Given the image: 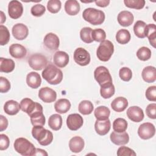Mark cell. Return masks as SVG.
I'll return each mask as SVG.
<instances>
[{
	"label": "cell",
	"instance_id": "obj_1",
	"mask_svg": "<svg viewBox=\"0 0 156 156\" xmlns=\"http://www.w3.org/2000/svg\"><path fill=\"white\" fill-rule=\"evenodd\" d=\"M42 77L51 85H57L63 79L62 71L53 64H49L41 73Z\"/></svg>",
	"mask_w": 156,
	"mask_h": 156
},
{
	"label": "cell",
	"instance_id": "obj_2",
	"mask_svg": "<svg viewBox=\"0 0 156 156\" xmlns=\"http://www.w3.org/2000/svg\"><path fill=\"white\" fill-rule=\"evenodd\" d=\"M32 136L38 141V143L43 146L50 144L53 140L52 133L42 126H35L32 129Z\"/></svg>",
	"mask_w": 156,
	"mask_h": 156
},
{
	"label": "cell",
	"instance_id": "obj_3",
	"mask_svg": "<svg viewBox=\"0 0 156 156\" xmlns=\"http://www.w3.org/2000/svg\"><path fill=\"white\" fill-rule=\"evenodd\" d=\"M82 17L85 21L92 25H100L104 23L105 16L103 11L95 8L89 7L83 10Z\"/></svg>",
	"mask_w": 156,
	"mask_h": 156
},
{
	"label": "cell",
	"instance_id": "obj_4",
	"mask_svg": "<svg viewBox=\"0 0 156 156\" xmlns=\"http://www.w3.org/2000/svg\"><path fill=\"white\" fill-rule=\"evenodd\" d=\"M15 150L23 156L34 155L36 148L34 145L25 138H18L13 144Z\"/></svg>",
	"mask_w": 156,
	"mask_h": 156
},
{
	"label": "cell",
	"instance_id": "obj_5",
	"mask_svg": "<svg viewBox=\"0 0 156 156\" xmlns=\"http://www.w3.org/2000/svg\"><path fill=\"white\" fill-rule=\"evenodd\" d=\"M113 52V44L110 40H105L99 44L96 50V55L99 60L107 62L110 60Z\"/></svg>",
	"mask_w": 156,
	"mask_h": 156
},
{
	"label": "cell",
	"instance_id": "obj_6",
	"mask_svg": "<svg viewBox=\"0 0 156 156\" xmlns=\"http://www.w3.org/2000/svg\"><path fill=\"white\" fill-rule=\"evenodd\" d=\"M94 77L100 86L112 83V78L110 72L108 69L104 66H99L95 69Z\"/></svg>",
	"mask_w": 156,
	"mask_h": 156
},
{
	"label": "cell",
	"instance_id": "obj_7",
	"mask_svg": "<svg viewBox=\"0 0 156 156\" xmlns=\"http://www.w3.org/2000/svg\"><path fill=\"white\" fill-rule=\"evenodd\" d=\"M29 66L36 71L44 69L48 65L47 58L43 54L36 53L31 55L28 58Z\"/></svg>",
	"mask_w": 156,
	"mask_h": 156
},
{
	"label": "cell",
	"instance_id": "obj_8",
	"mask_svg": "<svg viewBox=\"0 0 156 156\" xmlns=\"http://www.w3.org/2000/svg\"><path fill=\"white\" fill-rule=\"evenodd\" d=\"M75 62L80 66H87L90 62V55L89 52L83 48H77L73 55Z\"/></svg>",
	"mask_w": 156,
	"mask_h": 156
},
{
	"label": "cell",
	"instance_id": "obj_9",
	"mask_svg": "<svg viewBox=\"0 0 156 156\" xmlns=\"http://www.w3.org/2000/svg\"><path fill=\"white\" fill-rule=\"evenodd\" d=\"M29 116L30 118L31 123L34 126H43L45 124L46 119L43 113V107L40 103L37 102L35 110L29 115Z\"/></svg>",
	"mask_w": 156,
	"mask_h": 156
},
{
	"label": "cell",
	"instance_id": "obj_10",
	"mask_svg": "<svg viewBox=\"0 0 156 156\" xmlns=\"http://www.w3.org/2000/svg\"><path fill=\"white\" fill-rule=\"evenodd\" d=\"M155 133V128L151 122L141 124L138 129V135L143 140H148L152 138Z\"/></svg>",
	"mask_w": 156,
	"mask_h": 156
},
{
	"label": "cell",
	"instance_id": "obj_11",
	"mask_svg": "<svg viewBox=\"0 0 156 156\" xmlns=\"http://www.w3.org/2000/svg\"><path fill=\"white\" fill-rule=\"evenodd\" d=\"M23 13V6L20 1L16 0L10 1L8 5V13L11 18L18 19L21 16Z\"/></svg>",
	"mask_w": 156,
	"mask_h": 156
},
{
	"label": "cell",
	"instance_id": "obj_12",
	"mask_svg": "<svg viewBox=\"0 0 156 156\" xmlns=\"http://www.w3.org/2000/svg\"><path fill=\"white\" fill-rule=\"evenodd\" d=\"M83 124V119L81 115L78 113L70 114L66 119V125L71 130H77Z\"/></svg>",
	"mask_w": 156,
	"mask_h": 156
},
{
	"label": "cell",
	"instance_id": "obj_13",
	"mask_svg": "<svg viewBox=\"0 0 156 156\" xmlns=\"http://www.w3.org/2000/svg\"><path fill=\"white\" fill-rule=\"evenodd\" d=\"M38 97L44 102L51 103L56 100L57 93L52 88L46 87L40 89L38 91Z\"/></svg>",
	"mask_w": 156,
	"mask_h": 156
},
{
	"label": "cell",
	"instance_id": "obj_14",
	"mask_svg": "<svg viewBox=\"0 0 156 156\" xmlns=\"http://www.w3.org/2000/svg\"><path fill=\"white\" fill-rule=\"evenodd\" d=\"M13 36L18 40H23L27 38L29 34L28 27L23 23L15 24L12 29Z\"/></svg>",
	"mask_w": 156,
	"mask_h": 156
},
{
	"label": "cell",
	"instance_id": "obj_15",
	"mask_svg": "<svg viewBox=\"0 0 156 156\" xmlns=\"http://www.w3.org/2000/svg\"><path fill=\"white\" fill-rule=\"evenodd\" d=\"M44 46L51 51L57 50L60 44V41L58 36L52 32L47 34L43 39Z\"/></svg>",
	"mask_w": 156,
	"mask_h": 156
},
{
	"label": "cell",
	"instance_id": "obj_16",
	"mask_svg": "<svg viewBox=\"0 0 156 156\" xmlns=\"http://www.w3.org/2000/svg\"><path fill=\"white\" fill-rule=\"evenodd\" d=\"M127 117L133 122H140L144 119V115L143 109L138 106H132L127 110Z\"/></svg>",
	"mask_w": 156,
	"mask_h": 156
},
{
	"label": "cell",
	"instance_id": "obj_17",
	"mask_svg": "<svg viewBox=\"0 0 156 156\" xmlns=\"http://www.w3.org/2000/svg\"><path fill=\"white\" fill-rule=\"evenodd\" d=\"M111 141L118 146H122L126 144L129 141V136L126 132L121 133L115 131L112 132L110 136Z\"/></svg>",
	"mask_w": 156,
	"mask_h": 156
},
{
	"label": "cell",
	"instance_id": "obj_18",
	"mask_svg": "<svg viewBox=\"0 0 156 156\" xmlns=\"http://www.w3.org/2000/svg\"><path fill=\"white\" fill-rule=\"evenodd\" d=\"M9 53L13 58L21 59L26 57L27 54V50L23 45L18 43H15L10 46Z\"/></svg>",
	"mask_w": 156,
	"mask_h": 156
},
{
	"label": "cell",
	"instance_id": "obj_19",
	"mask_svg": "<svg viewBox=\"0 0 156 156\" xmlns=\"http://www.w3.org/2000/svg\"><path fill=\"white\" fill-rule=\"evenodd\" d=\"M69 55L64 51H57L53 56L54 63L58 68H64L69 63Z\"/></svg>",
	"mask_w": 156,
	"mask_h": 156
},
{
	"label": "cell",
	"instance_id": "obj_20",
	"mask_svg": "<svg viewBox=\"0 0 156 156\" xmlns=\"http://www.w3.org/2000/svg\"><path fill=\"white\" fill-rule=\"evenodd\" d=\"M118 23L123 27H128L130 26L134 20L133 14L127 10H123L119 13L117 16Z\"/></svg>",
	"mask_w": 156,
	"mask_h": 156
},
{
	"label": "cell",
	"instance_id": "obj_21",
	"mask_svg": "<svg viewBox=\"0 0 156 156\" xmlns=\"http://www.w3.org/2000/svg\"><path fill=\"white\" fill-rule=\"evenodd\" d=\"M110 127L111 122L108 119L106 120H96L94 124V129L96 133L101 136L107 134L110 130Z\"/></svg>",
	"mask_w": 156,
	"mask_h": 156
},
{
	"label": "cell",
	"instance_id": "obj_22",
	"mask_svg": "<svg viewBox=\"0 0 156 156\" xmlns=\"http://www.w3.org/2000/svg\"><path fill=\"white\" fill-rule=\"evenodd\" d=\"M85 146L83 139L79 136H73L69 141V147L71 152L79 153L81 152Z\"/></svg>",
	"mask_w": 156,
	"mask_h": 156
},
{
	"label": "cell",
	"instance_id": "obj_23",
	"mask_svg": "<svg viewBox=\"0 0 156 156\" xmlns=\"http://www.w3.org/2000/svg\"><path fill=\"white\" fill-rule=\"evenodd\" d=\"M26 83L29 87L36 89L41 85V78L38 73L32 71L26 76Z\"/></svg>",
	"mask_w": 156,
	"mask_h": 156
},
{
	"label": "cell",
	"instance_id": "obj_24",
	"mask_svg": "<svg viewBox=\"0 0 156 156\" xmlns=\"http://www.w3.org/2000/svg\"><path fill=\"white\" fill-rule=\"evenodd\" d=\"M143 79L147 83H153L156 80V69L154 66H147L143 68L141 73Z\"/></svg>",
	"mask_w": 156,
	"mask_h": 156
},
{
	"label": "cell",
	"instance_id": "obj_25",
	"mask_svg": "<svg viewBox=\"0 0 156 156\" xmlns=\"http://www.w3.org/2000/svg\"><path fill=\"white\" fill-rule=\"evenodd\" d=\"M129 105L128 101L124 97L116 98L111 103L112 108L116 112H122L126 110Z\"/></svg>",
	"mask_w": 156,
	"mask_h": 156
},
{
	"label": "cell",
	"instance_id": "obj_26",
	"mask_svg": "<svg viewBox=\"0 0 156 156\" xmlns=\"http://www.w3.org/2000/svg\"><path fill=\"white\" fill-rule=\"evenodd\" d=\"M20 104L16 101L9 100L5 102L4 105V110L9 115H15L20 110Z\"/></svg>",
	"mask_w": 156,
	"mask_h": 156
},
{
	"label": "cell",
	"instance_id": "obj_27",
	"mask_svg": "<svg viewBox=\"0 0 156 156\" xmlns=\"http://www.w3.org/2000/svg\"><path fill=\"white\" fill-rule=\"evenodd\" d=\"M80 9V4L76 0H68L65 2V10L69 15H76L79 12Z\"/></svg>",
	"mask_w": 156,
	"mask_h": 156
},
{
	"label": "cell",
	"instance_id": "obj_28",
	"mask_svg": "<svg viewBox=\"0 0 156 156\" xmlns=\"http://www.w3.org/2000/svg\"><path fill=\"white\" fill-rule=\"evenodd\" d=\"M71 102L67 99H60L54 104L55 110L60 114H63L68 112L71 108Z\"/></svg>",
	"mask_w": 156,
	"mask_h": 156
},
{
	"label": "cell",
	"instance_id": "obj_29",
	"mask_svg": "<svg viewBox=\"0 0 156 156\" xmlns=\"http://www.w3.org/2000/svg\"><path fill=\"white\" fill-rule=\"evenodd\" d=\"M145 36L147 37L149 41L154 48L156 47V26L155 24L146 25L145 29Z\"/></svg>",
	"mask_w": 156,
	"mask_h": 156
},
{
	"label": "cell",
	"instance_id": "obj_30",
	"mask_svg": "<svg viewBox=\"0 0 156 156\" xmlns=\"http://www.w3.org/2000/svg\"><path fill=\"white\" fill-rule=\"evenodd\" d=\"M36 104V102H34L30 98H24L20 102L21 109L29 116L35 110Z\"/></svg>",
	"mask_w": 156,
	"mask_h": 156
},
{
	"label": "cell",
	"instance_id": "obj_31",
	"mask_svg": "<svg viewBox=\"0 0 156 156\" xmlns=\"http://www.w3.org/2000/svg\"><path fill=\"white\" fill-rule=\"evenodd\" d=\"M15 67V62L10 58H0V71L5 73H9L13 71Z\"/></svg>",
	"mask_w": 156,
	"mask_h": 156
},
{
	"label": "cell",
	"instance_id": "obj_32",
	"mask_svg": "<svg viewBox=\"0 0 156 156\" xmlns=\"http://www.w3.org/2000/svg\"><path fill=\"white\" fill-rule=\"evenodd\" d=\"M49 127L53 130H58L62 126V118L58 114H53L48 119Z\"/></svg>",
	"mask_w": 156,
	"mask_h": 156
},
{
	"label": "cell",
	"instance_id": "obj_33",
	"mask_svg": "<svg viewBox=\"0 0 156 156\" xmlns=\"http://www.w3.org/2000/svg\"><path fill=\"white\" fill-rule=\"evenodd\" d=\"M94 115L97 120H106L108 119L110 110L106 106H99L94 110Z\"/></svg>",
	"mask_w": 156,
	"mask_h": 156
},
{
	"label": "cell",
	"instance_id": "obj_34",
	"mask_svg": "<svg viewBox=\"0 0 156 156\" xmlns=\"http://www.w3.org/2000/svg\"><path fill=\"white\" fill-rule=\"evenodd\" d=\"M131 35L129 31L125 29L119 30L116 34V40L121 44H125L130 40Z\"/></svg>",
	"mask_w": 156,
	"mask_h": 156
},
{
	"label": "cell",
	"instance_id": "obj_35",
	"mask_svg": "<svg viewBox=\"0 0 156 156\" xmlns=\"http://www.w3.org/2000/svg\"><path fill=\"white\" fill-rule=\"evenodd\" d=\"M115 92V86L112 83H109L101 86L100 94L104 99H108L113 96Z\"/></svg>",
	"mask_w": 156,
	"mask_h": 156
},
{
	"label": "cell",
	"instance_id": "obj_36",
	"mask_svg": "<svg viewBox=\"0 0 156 156\" xmlns=\"http://www.w3.org/2000/svg\"><path fill=\"white\" fill-rule=\"evenodd\" d=\"M94 106L93 103L88 100H83L82 101L78 106L79 112L83 115H90L93 112Z\"/></svg>",
	"mask_w": 156,
	"mask_h": 156
},
{
	"label": "cell",
	"instance_id": "obj_37",
	"mask_svg": "<svg viewBox=\"0 0 156 156\" xmlns=\"http://www.w3.org/2000/svg\"><path fill=\"white\" fill-rule=\"evenodd\" d=\"M146 27V24L145 22L138 20L137 21L133 26V31L135 35L140 38H144L145 36V29Z\"/></svg>",
	"mask_w": 156,
	"mask_h": 156
},
{
	"label": "cell",
	"instance_id": "obj_38",
	"mask_svg": "<svg viewBox=\"0 0 156 156\" xmlns=\"http://www.w3.org/2000/svg\"><path fill=\"white\" fill-rule=\"evenodd\" d=\"M127 121L121 118H116L113 122V129L114 131L121 133L125 132L127 129Z\"/></svg>",
	"mask_w": 156,
	"mask_h": 156
},
{
	"label": "cell",
	"instance_id": "obj_39",
	"mask_svg": "<svg viewBox=\"0 0 156 156\" xmlns=\"http://www.w3.org/2000/svg\"><path fill=\"white\" fill-rule=\"evenodd\" d=\"M93 29L89 27H83L80 31V39L85 43H91L93 41L91 37Z\"/></svg>",
	"mask_w": 156,
	"mask_h": 156
},
{
	"label": "cell",
	"instance_id": "obj_40",
	"mask_svg": "<svg viewBox=\"0 0 156 156\" xmlns=\"http://www.w3.org/2000/svg\"><path fill=\"white\" fill-rule=\"evenodd\" d=\"M10 32L7 27L2 24L0 26V44H7L10 40Z\"/></svg>",
	"mask_w": 156,
	"mask_h": 156
},
{
	"label": "cell",
	"instance_id": "obj_41",
	"mask_svg": "<svg viewBox=\"0 0 156 156\" xmlns=\"http://www.w3.org/2000/svg\"><path fill=\"white\" fill-rule=\"evenodd\" d=\"M136 56L140 60H148L151 57V51L149 48L146 46L141 47L136 52Z\"/></svg>",
	"mask_w": 156,
	"mask_h": 156
},
{
	"label": "cell",
	"instance_id": "obj_42",
	"mask_svg": "<svg viewBox=\"0 0 156 156\" xmlns=\"http://www.w3.org/2000/svg\"><path fill=\"white\" fill-rule=\"evenodd\" d=\"M124 3L127 7L140 10L143 9L145 5L144 0H124Z\"/></svg>",
	"mask_w": 156,
	"mask_h": 156
},
{
	"label": "cell",
	"instance_id": "obj_43",
	"mask_svg": "<svg viewBox=\"0 0 156 156\" xmlns=\"http://www.w3.org/2000/svg\"><path fill=\"white\" fill-rule=\"evenodd\" d=\"M62 7L61 1L59 0H49L47 3L48 10L52 13H58Z\"/></svg>",
	"mask_w": 156,
	"mask_h": 156
},
{
	"label": "cell",
	"instance_id": "obj_44",
	"mask_svg": "<svg viewBox=\"0 0 156 156\" xmlns=\"http://www.w3.org/2000/svg\"><path fill=\"white\" fill-rule=\"evenodd\" d=\"M91 37L93 41L102 42L104 41L106 38V33L102 29H95L92 30Z\"/></svg>",
	"mask_w": 156,
	"mask_h": 156
},
{
	"label": "cell",
	"instance_id": "obj_45",
	"mask_svg": "<svg viewBox=\"0 0 156 156\" xmlns=\"http://www.w3.org/2000/svg\"><path fill=\"white\" fill-rule=\"evenodd\" d=\"M119 76L121 80L125 82L130 80L132 77V70L127 67H122L119 69Z\"/></svg>",
	"mask_w": 156,
	"mask_h": 156
},
{
	"label": "cell",
	"instance_id": "obj_46",
	"mask_svg": "<svg viewBox=\"0 0 156 156\" xmlns=\"http://www.w3.org/2000/svg\"><path fill=\"white\" fill-rule=\"evenodd\" d=\"M46 12L45 7L40 4H37L33 5L30 9L31 14L37 17L42 16Z\"/></svg>",
	"mask_w": 156,
	"mask_h": 156
},
{
	"label": "cell",
	"instance_id": "obj_47",
	"mask_svg": "<svg viewBox=\"0 0 156 156\" xmlns=\"http://www.w3.org/2000/svg\"><path fill=\"white\" fill-rule=\"evenodd\" d=\"M136 154L135 152L126 146H121L117 151V155L118 156H135Z\"/></svg>",
	"mask_w": 156,
	"mask_h": 156
},
{
	"label": "cell",
	"instance_id": "obj_48",
	"mask_svg": "<svg viewBox=\"0 0 156 156\" xmlns=\"http://www.w3.org/2000/svg\"><path fill=\"white\" fill-rule=\"evenodd\" d=\"M10 89V83L9 80L2 76L0 77V91L2 93L8 92Z\"/></svg>",
	"mask_w": 156,
	"mask_h": 156
},
{
	"label": "cell",
	"instance_id": "obj_49",
	"mask_svg": "<svg viewBox=\"0 0 156 156\" xmlns=\"http://www.w3.org/2000/svg\"><path fill=\"white\" fill-rule=\"evenodd\" d=\"M146 98L152 102L156 101V87L155 85L148 87L145 93Z\"/></svg>",
	"mask_w": 156,
	"mask_h": 156
},
{
	"label": "cell",
	"instance_id": "obj_50",
	"mask_svg": "<svg viewBox=\"0 0 156 156\" xmlns=\"http://www.w3.org/2000/svg\"><path fill=\"white\" fill-rule=\"evenodd\" d=\"M146 113L149 118L155 119L156 118V104H149L146 108Z\"/></svg>",
	"mask_w": 156,
	"mask_h": 156
},
{
	"label": "cell",
	"instance_id": "obj_51",
	"mask_svg": "<svg viewBox=\"0 0 156 156\" xmlns=\"http://www.w3.org/2000/svg\"><path fill=\"white\" fill-rule=\"evenodd\" d=\"M10 145V140L9 137L5 134L0 135V150H6Z\"/></svg>",
	"mask_w": 156,
	"mask_h": 156
},
{
	"label": "cell",
	"instance_id": "obj_52",
	"mask_svg": "<svg viewBox=\"0 0 156 156\" xmlns=\"http://www.w3.org/2000/svg\"><path fill=\"white\" fill-rule=\"evenodd\" d=\"M8 120L3 115H0V131L2 132L5 130L8 126Z\"/></svg>",
	"mask_w": 156,
	"mask_h": 156
},
{
	"label": "cell",
	"instance_id": "obj_53",
	"mask_svg": "<svg viewBox=\"0 0 156 156\" xmlns=\"http://www.w3.org/2000/svg\"><path fill=\"white\" fill-rule=\"evenodd\" d=\"M109 0H102V1H95L94 2L96 3V5L100 7H105L108 5L110 4Z\"/></svg>",
	"mask_w": 156,
	"mask_h": 156
},
{
	"label": "cell",
	"instance_id": "obj_54",
	"mask_svg": "<svg viewBox=\"0 0 156 156\" xmlns=\"http://www.w3.org/2000/svg\"><path fill=\"white\" fill-rule=\"evenodd\" d=\"M48 155V154L46 152V151L41 149H39V148H36L35 152L34 154V155H46V156H47Z\"/></svg>",
	"mask_w": 156,
	"mask_h": 156
},
{
	"label": "cell",
	"instance_id": "obj_55",
	"mask_svg": "<svg viewBox=\"0 0 156 156\" xmlns=\"http://www.w3.org/2000/svg\"><path fill=\"white\" fill-rule=\"evenodd\" d=\"M6 20V16L4 15V12L2 11H1V24H2Z\"/></svg>",
	"mask_w": 156,
	"mask_h": 156
},
{
	"label": "cell",
	"instance_id": "obj_56",
	"mask_svg": "<svg viewBox=\"0 0 156 156\" xmlns=\"http://www.w3.org/2000/svg\"><path fill=\"white\" fill-rule=\"evenodd\" d=\"M81 2H83L82 1H81ZM93 2V1H90V2Z\"/></svg>",
	"mask_w": 156,
	"mask_h": 156
}]
</instances>
